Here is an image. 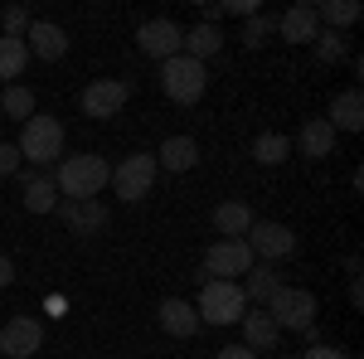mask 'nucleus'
<instances>
[{
    "label": "nucleus",
    "mask_w": 364,
    "mask_h": 359,
    "mask_svg": "<svg viewBox=\"0 0 364 359\" xmlns=\"http://www.w3.org/2000/svg\"><path fill=\"white\" fill-rule=\"evenodd\" d=\"M107 180H112V166L102 156H68L54 175V190H63L68 199H97Z\"/></svg>",
    "instance_id": "f257e3e1"
},
{
    "label": "nucleus",
    "mask_w": 364,
    "mask_h": 359,
    "mask_svg": "<svg viewBox=\"0 0 364 359\" xmlns=\"http://www.w3.org/2000/svg\"><path fill=\"white\" fill-rule=\"evenodd\" d=\"M243 306L248 301H243L238 282H204L195 316H199V326H233V321H243Z\"/></svg>",
    "instance_id": "f03ea898"
},
{
    "label": "nucleus",
    "mask_w": 364,
    "mask_h": 359,
    "mask_svg": "<svg viewBox=\"0 0 364 359\" xmlns=\"http://www.w3.org/2000/svg\"><path fill=\"white\" fill-rule=\"evenodd\" d=\"M15 151H20L25 161H34V166H54V161H63V122H58V117H29L25 136H20Z\"/></svg>",
    "instance_id": "7ed1b4c3"
},
{
    "label": "nucleus",
    "mask_w": 364,
    "mask_h": 359,
    "mask_svg": "<svg viewBox=\"0 0 364 359\" xmlns=\"http://www.w3.org/2000/svg\"><path fill=\"white\" fill-rule=\"evenodd\" d=\"M204 63H195V58H185V54H175L161 63V87H166V97L170 102H180V107H190V102H199L204 97Z\"/></svg>",
    "instance_id": "20e7f679"
},
{
    "label": "nucleus",
    "mask_w": 364,
    "mask_h": 359,
    "mask_svg": "<svg viewBox=\"0 0 364 359\" xmlns=\"http://www.w3.org/2000/svg\"><path fill=\"white\" fill-rule=\"evenodd\" d=\"M262 311L277 321V331H311L316 326V296L306 286H282Z\"/></svg>",
    "instance_id": "39448f33"
},
{
    "label": "nucleus",
    "mask_w": 364,
    "mask_h": 359,
    "mask_svg": "<svg viewBox=\"0 0 364 359\" xmlns=\"http://www.w3.org/2000/svg\"><path fill=\"white\" fill-rule=\"evenodd\" d=\"M156 175H161V166H156V156H146V151H136V156H127L122 166L112 170V185L127 204H136V199H146L151 194V185H156Z\"/></svg>",
    "instance_id": "423d86ee"
},
{
    "label": "nucleus",
    "mask_w": 364,
    "mask_h": 359,
    "mask_svg": "<svg viewBox=\"0 0 364 359\" xmlns=\"http://www.w3.org/2000/svg\"><path fill=\"white\" fill-rule=\"evenodd\" d=\"M243 243H248L252 262H257V257H262V262H282V257H291V252H296V233H291L287 223L257 219L248 233H243Z\"/></svg>",
    "instance_id": "0eeeda50"
},
{
    "label": "nucleus",
    "mask_w": 364,
    "mask_h": 359,
    "mask_svg": "<svg viewBox=\"0 0 364 359\" xmlns=\"http://www.w3.org/2000/svg\"><path fill=\"white\" fill-rule=\"evenodd\" d=\"M252 267V252L243 238H219L214 248L204 252V282H233V277H243Z\"/></svg>",
    "instance_id": "6e6552de"
},
{
    "label": "nucleus",
    "mask_w": 364,
    "mask_h": 359,
    "mask_svg": "<svg viewBox=\"0 0 364 359\" xmlns=\"http://www.w3.org/2000/svg\"><path fill=\"white\" fill-rule=\"evenodd\" d=\"M136 44L146 58H175L180 54V44H185V29L175 25V20H146V25L136 29Z\"/></svg>",
    "instance_id": "1a4fd4ad"
},
{
    "label": "nucleus",
    "mask_w": 364,
    "mask_h": 359,
    "mask_svg": "<svg viewBox=\"0 0 364 359\" xmlns=\"http://www.w3.org/2000/svg\"><path fill=\"white\" fill-rule=\"evenodd\" d=\"M39 345H44V326H39L34 316H15V321H5V326H0V355L29 359Z\"/></svg>",
    "instance_id": "9d476101"
},
{
    "label": "nucleus",
    "mask_w": 364,
    "mask_h": 359,
    "mask_svg": "<svg viewBox=\"0 0 364 359\" xmlns=\"http://www.w3.org/2000/svg\"><path fill=\"white\" fill-rule=\"evenodd\" d=\"M127 97H132V87L122 78H97V83L83 87V112L87 117H117L127 107Z\"/></svg>",
    "instance_id": "9b49d317"
},
{
    "label": "nucleus",
    "mask_w": 364,
    "mask_h": 359,
    "mask_svg": "<svg viewBox=\"0 0 364 359\" xmlns=\"http://www.w3.org/2000/svg\"><path fill=\"white\" fill-rule=\"evenodd\" d=\"M25 49H29L34 58H49V63H54V58L68 54V34H63L54 20H29V29H25Z\"/></svg>",
    "instance_id": "f8f14e48"
},
{
    "label": "nucleus",
    "mask_w": 364,
    "mask_h": 359,
    "mask_svg": "<svg viewBox=\"0 0 364 359\" xmlns=\"http://www.w3.org/2000/svg\"><path fill=\"white\" fill-rule=\"evenodd\" d=\"M58 214H63V223H68L73 233H102V228H107V209H102L97 199H63Z\"/></svg>",
    "instance_id": "ddd939ff"
},
{
    "label": "nucleus",
    "mask_w": 364,
    "mask_h": 359,
    "mask_svg": "<svg viewBox=\"0 0 364 359\" xmlns=\"http://www.w3.org/2000/svg\"><path fill=\"white\" fill-rule=\"evenodd\" d=\"M277 34L287 44H311L321 34V20H316V5H291L287 15H277Z\"/></svg>",
    "instance_id": "4468645a"
},
{
    "label": "nucleus",
    "mask_w": 364,
    "mask_h": 359,
    "mask_svg": "<svg viewBox=\"0 0 364 359\" xmlns=\"http://www.w3.org/2000/svg\"><path fill=\"white\" fill-rule=\"evenodd\" d=\"M156 166L175 170V175L195 170L199 166V141L195 136H166V141H161V151H156Z\"/></svg>",
    "instance_id": "2eb2a0df"
},
{
    "label": "nucleus",
    "mask_w": 364,
    "mask_h": 359,
    "mask_svg": "<svg viewBox=\"0 0 364 359\" xmlns=\"http://www.w3.org/2000/svg\"><path fill=\"white\" fill-rule=\"evenodd\" d=\"M277 340H282V331H277V321L257 306V311H243V345H248L252 355L257 350H277Z\"/></svg>",
    "instance_id": "dca6fc26"
},
{
    "label": "nucleus",
    "mask_w": 364,
    "mask_h": 359,
    "mask_svg": "<svg viewBox=\"0 0 364 359\" xmlns=\"http://www.w3.org/2000/svg\"><path fill=\"white\" fill-rule=\"evenodd\" d=\"M161 331L175 335V340H190V335L199 331L195 306L185 301V296H170V301H161Z\"/></svg>",
    "instance_id": "f3484780"
},
{
    "label": "nucleus",
    "mask_w": 364,
    "mask_h": 359,
    "mask_svg": "<svg viewBox=\"0 0 364 359\" xmlns=\"http://www.w3.org/2000/svg\"><path fill=\"white\" fill-rule=\"evenodd\" d=\"M296 151H301L306 161H326V156L336 151V132H331V122H326V117H311L306 127H301V136H296Z\"/></svg>",
    "instance_id": "a211bd4d"
},
{
    "label": "nucleus",
    "mask_w": 364,
    "mask_h": 359,
    "mask_svg": "<svg viewBox=\"0 0 364 359\" xmlns=\"http://www.w3.org/2000/svg\"><path fill=\"white\" fill-rule=\"evenodd\" d=\"M331 132H360L364 127V97H360V87H345L336 102H331Z\"/></svg>",
    "instance_id": "6ab92c4d"
},
{
    "label": "nucleus",
    "mask_w": 364,
    "mask_h": 359,
    "mask_svg": "<svg viewBox=\"0 0 364 359\" xmlns=\"http://www.w3.org/2000/svg\"><path fill=\"white\" fill-rule=\"evenodd\" d=\"M238 286H243V301H252V306H267V301L282 291L277 272H272V267H257V262L243 272V282H238Z\"/></svg>",
    "instance_id": "aec40b11"
},
{
    "label": "nucleus",
    "mask_w": 364,
    "mask_h": 359,
    "mask_svg": "<svg viewBox=\"0 0 364 359\" xmlns=\"http://www.w3.org/2000/svg\"><path fill=\"white\" fill-rule=\"evenodd\" d=\"M219 44H224V39H219V29L204 20V25L185 29V44H180V54H185V58H195V63H204V58H214V54H219Z\"/></svg>",
    "instance_id": "412c9836"
},
{
    "label": "nucleus",
    "mask_w": 364,
    "mask_h": 359,
    "mask_svg": "<svg viewBox=\"0 0 364 359\" xmlns=\"http://www.w3.org/2000/svg\"><path fill=\"white\" fill-rule=\"evenodd\" d=\"M214 228H219L224 238H243V233L252 228V209H248V204H238V199H228V204L214 209Z\"/></svg>",
    "instance_id": "4be33fe9"
},
{
    "label": "nucleus",
    "mask_w": 364,
    "mask_h": 359,
    "mask_svg": "<svg viewBox=\"0 0 364 359\" xmlns=\"http://www.w3.org/2000/svg\"><path fill=\"white\" fill-rule=\"evenodd\" d=\"M25 209L29 214H54L58 209V190L49 175H29L25 180Z\"/></svg>",
    "instance_id": "5701e85b"
},
{
    "label": "nucleus",
    "mask_w": 364,
    "mask_h": 359,
    "mask_svg": "<svg viewBox=\"0 0 364 359\" xmlns=\"http://www.w3.org/2000/svg\"><path fill=\"white\" fill-rule=\"evenodd\" d=\"M316 20L326 29H340V34H345V29L360 20V5H355V0H321V5H316Z\"/></svg>",
    "instance_id": "b1692460"
},
{
    "label": "nucleus",
    "mask_w": 364,
    "mask_h": 359,
    "mask_svg": "<svg viewBox=\"0 0 364 359\" xmlns=\"http://www.w3.org/2000/svg\"><path fill=\"white\" fill-rule=\"evenodd\" d=\"M25 58H29L25 39H15V34H0V78H5V83L25 73Z\"/></svg>",
    "instance_id": "393cba45"
},
{
    "label": "nucleus",
    "mask_w": 364,
    "mask_h": 359,
    "mask_svg": "<svg viewBox=\"0 0 364 359\" xmlns=\"http://www.w3.org/2000/svg\"><path fill=\"white\" fill-rule=\"evenodd\" d=\"M252 156H257V166H282L291 156V141L282 136V132H262V136L252 141Z\"/></svg>",
    "instance_id": "a878e982"
},
{
    "label": "nucleus",
    "mask_w": 364,
    "mask_h": 359,
    "mask_svg": "<svg viewBox=\"0 0 364 359\" xmlns=\"http://www.w3.org/2000/svg\"><path fill=\"white\" fill-rule=\"evenodd\" d=\"M0 107H5V117H15V122H29V117H34V92L20 87V83H10L0 92Z\"/></svg>",
    "instance_id": "bb28decb"
},
{
    "label": "nucleus",
    "mask_w": 364,
    "mask_h": 359,
    "mask_svg": "<svg viewBox=\"0 0 364 359\" xmlns=\"http://www.w3.org/2000/svg\"><path fill=\"white\" fill-rule=\"evenodd\" d=\"M272 34H277V15H248V25H243V44L248 49H262Z\"/></svg>",
    "instance_id": "cd10ccee"
},
{
    "label": "nucleus",
    "mask_w": 364,
    "mask_h": 359,
    "mask_svg": "<svg viewBox=\"0 0 364 359\" xmlns=\"http://www.w3.org/2000/svg\"><path fill=\"white\" fill-rule=\"evenodd\" d=\"M311 44H316V54L326 58V63H336V58H345V54H350V39H345L340 29H321V34H316Z\"/></svg>",
    "instance_id": "c85d7f7f"
},
{
    "label": "nucleus",
    "mask_w": 364,
    "mask_h": 359,
    "mask_svg": "<svg viewBox=\"0 0 364 359\" xmlns=\"http://www.w3.org/2000/svg\"><path fill=\"white\" fill-rule=\"evenodd\" d=\"M0 25H5V34L25 39V29H29V10H25V5H5V10H0Z\"/></svg>",
    "instance_id": "c756f323"
},
{
    "label": "nucleus",
    "mask_w": 364,
    "mask_h": 359,
    "mask_svg": "<svg viewBox=\"0 0 364 359\" xmlns=\"http://www.w3.org/2000/svg\"><path fill=\"white\" fill-rule=\"evenodd\" d=\"M15 170H20V151L10 141H0V175H15Z\"/></svg>",
    "instance_id": "7c9ffc66"
},
{
    "label": "nucleus",
    "mask_w": 364,
    "mask_h": 359,
    "mask_svg": "<svg viewBox=\"0 0 364 359\" xmlns=\"http://www.w3.org/2000/svg\"><path fill=\"white\" fill-rule=\"evenodd\" d=\"M219 10H228V15H257V0H228V5H219Z\"/></svg>",
    "instance_id": "2f4dec72"
},
{
    "label": "nucleus",
    "mask_w": 364,
    "mask_h": 359,
    "mask_svg": "<svg viewBox=\"0 0 364 359\" xmlns=\"http://www.w3.org/2000/svg\"><path fill=\"white\" fill-rule=\"evenodd\" d=\"M306 359H350V355H345V350H336V345H311Z\"/></svg>",
    "instance_id": "473e14b6"
},
{
    "label": "nucleus",
    "mask_w": 364,
    "mask_h": 359,
    "mask_svg": "<svg viewBox=\"0 0 364 359\" xmlns=\"http://www.w3.org/2000/svg\"><path fill=\"white\" fill-rule=\"evenodd\" d=\"M214 359H257V355H252L248 345H224V350H219Z\"/></svg>",
    "instance_id": "72a5a7b5"
},
{
    "label": "nucleus",
    "mask_w": 364,
    "mask_h": 359,
    "mask_svg": "<svg viewBox=\"0 0 364 359\" xmlns=\"http://www.w3.org/2000/svg\"><path fill=\"white\" fill-rule=\"evenodd\" d=\"M10 282H15V262L0 252V286H10Z\"/></svg>",
    "instance_id": "f704fd0d"
}]
</instances>
